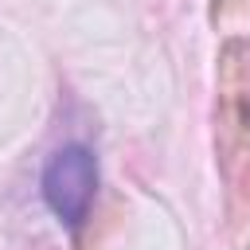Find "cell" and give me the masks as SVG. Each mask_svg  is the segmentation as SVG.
<instances>
[{
  "label": "cell",
  "mask_w": 250,
  "mask_h": 250,
  "mask_svg": "<svg viewBox=\"0 0 250 250\" xmlns=\"http://www.w3.org/2000/svg\"><path fill=\"white\" fill-rule=\"evenodd\" d=\"M94 191H98V160H94V152L86 145L55 148L47 168H43V199H47V207L66 227H82L90 207H94Z\"/></svg>",
  "instance_id": "obj_1"
}]
</instances>
